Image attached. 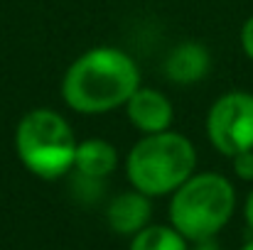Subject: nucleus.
I'll list each match as a JSON object with an SVG mask.
<instances>
[{"label":"nucleus","instance_id":"nucleus-3","mask_svg":"<svg viewBox=\"0 0 253 250\" xmlns=\"http://www.w3.org/2000/svg\"><path fill=\"white\" fill-rule=\"evenodd\" d=\"M236 206L234 186L226 177L204 172L192 174L169 201V221L187 241L214 238L231 218Z\"/></svg>","mask_w":253,"mask_h":250},{"label":"nucleus","instance_id":"nucleus-9","mask_svg":"<svg viewBox=\"0 0 253 250\" xmlns=\"http://www.w3.org/2000/svg\"><path fill=\"white\" fill-rule=\"evenodd\" d=\"M118 167V152L106 140H84L77 147L74 169L91 179H103Z\"/></svg>","mask_w":253,"mask_h":250},{"label":"nucleus","instance_id":"nucleus-2","mask_svg":"<svg viewBox=\"0 0 253 250\" xmlns=\"http://www.w3.org/2000/svg\"><path fill=\"white\" fill-rule=\"evenodd\" d=\"M197 167V152L189 138L163 130L140 138L126 160V174L130 184L148 194L163 196L179 189Z\"/></svg>","mask_w":253,"mask_h":250},{"label":"nucleus","instance_id":"nucleus-11","mask_svg":"<svg viewBox=\"0 0 253 250\" xmlns=\"http://www.w3.org/2000/svg\"><path fill=\"white\" fill-rule=\"evenodd\" d=\"M231 160H234V172L239 174V179L251 181L253 179V150L239 152V155H234Z\"/></svg>","mask_w":253,"mask_h":250},{"label":"nucleus","instance_id":"nucleus-12","mask_svg":"<svg viewBox=\"0 0 253 250\" xmlns=\"http://www.w3.org/2000/svg\"><path fill=\"white\" fill-rule=\"evenodd\" d=\"M241 47H244V52L249 54V59H253V15L244 22V30H241Z\"/></svg>","mask_w":253,"mask_h":250},{"label":"nucleus","instance_id":"nucleus-15","mask_svg":"<svg viewBox=\"0 0 253 250\" xmlns=\"http://www.w3.org/2000/svg\"><path fill=\"white\" fill-rule=\"evenodd\" d=\"M241 250H253V241H249V243H246V246H244Z\"/></svg>","mask_w":253,"mask_h":250},{"label":"nucleus","instance_id":"nucleus-4","mask_svg":"<svg viewBox=\"0 0 253 250\" xmlns=\"http://www.w3.org/2000/svg\"><path fill=\"white\" fill-rule=\"evenodd\" d=\"M77 138L64 115L52 108L25 113L15 130V152L20 162L40 179L64 177L77 157Z\"/></svg>","mask_w":253,"mask_h":250},{"label":"nucleus","instance_id":"nucleus-5","mask_svg":"<svg viewBox=\"0 0 253 250\" xmlns=\"http://www.w3.org/2000/svg\"><path fill=\"white\" fill-rule=\"evenodd\" d=\"M209 143L226 157L253 150V93H224L207 115Z\"/></svg>","mask_w":253,"mask_h":250},{"label":"nucleus","instance_id":"nucleus-6","mask_svg":"<svg viewBox=\"0 0 253 250\" xmlns=\"http://www.w3.org/2000/svg\"><path fill=\"white\" fill-rule=\"evenodd\" d=\"M126 113L128 120L145 135L169 130L172 123V103L168 101V96H163L155 88L138 86V91L126 103Z\"/></svg>","mask_w":253,"mask_h":250},{"label":"nucleus","instance_id":"nucleus-13","mask_svg":"<svg viewBox=\"0 0 253 250\" xmlns=\"http://www.w3.org/2000/svg\"><path fill=\"white\" fill-rule=\"evenodd\" d=\"M192 250H221V248H219V243L214 238H207V241H197Z\"/></svg>","mask_w":253,"mask_h":250},{"label":"nucleus","instance_id":"nucleus-7","mask_svg":"<svg viewBox=\"0 0 253 250\" xmlns=\"http://www.w3.org/2000/svg\"><path fill=\"white\" fill-rule=\"evenodd\" d=\"M150 214H153L150 196L135 189V191H123L116 199H111V204L106 209V221L113 233L135 236L138 231H143L148 226Z\"/></svg>","mask_w":253,"mask_h":250},{"label":"nucleus","instance_id":"nucleus-8","mask_svg":"<svg viewBox=\"0 0 253 250\" xmlns=\"http://www.w3.org/2000/svg\"><path fill=\"white\" fill-rule=\"evenodd\" d=\"M211 69V57L207 47L197 42L177 44L165 59V74L174 83H197L202 81Z\"/></svg>","mask_w":253,"mask_h":250},{"label":"nucleus","instance_id":"nucleus-1","mask_svg":"<svg viewBox=\"0 0 253 250\" xmlns=\"http://www.w3.org/2000/svg\"><path fill=\"white\" fill-rule=\"evenodd\" d=\"M140 86V69L130 54L116 47H96L84 52L67 69L62 96L77 113H108L126 106Z\"/></svg>","mask_w":253,"mask_h":250},{"label":"nucleus","instance_id":"nucleus-10","mask_svg":"<svg viewBox=\"0 0 253 250\" xmlns=\"http://www.w3.org/2000/svg\"><path fill=\"white\" fill-rule=\"evenodd\" d=\"M130 250H187V238L174 226H145L133 236Z\"/></svg>","mask_w":253,"mask_h":250},{"label":"nucleus","instance_id":"nucleus-14","mask_svg":"<svg viewBox=\"0 0 253 250\" xmlns=\"http://www.w3.org/2000/svg\"><path fill=\"white\" fill-rule=\"evenodd\" d=\"M244 214H246V223H249V228L253 231V191L249 194V199H246V209H244Z\"/></svg>","mask_w":253,"mask_h":250}]
</instances>
